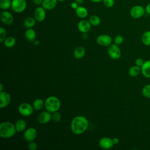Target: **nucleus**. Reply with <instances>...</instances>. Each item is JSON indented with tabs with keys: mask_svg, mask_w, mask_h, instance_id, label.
<instances>
[{
	"mask_svg": "<svg viewBox=\"0 0 150 150\" xmlns=\"http://www.w3.org/2000/svg\"><path fill=\"white\" fill-rule=\"evenodd\" d=\"M38 121L42 124L48 123L52 119V115L49 111H43L38 117Z\"/></svg>",
	"mask_w": 150,
	"mask_h": 150,
	"instance_id": "15",
	"label": "nucleus"
},
{
	"mask_svg": "<svg viewBox=\"0 0 150 150\" xmlns=\"http://www.w3.org/2000/svg\"><path fill=\"white\" fill-rule=\"evenodd\" d=\"M52 119L53 120V121H54L56 122H59L61 120V115H60V114L57 111H55L54 112H52Z\"/></svg>",
	"mask_w": 150,
	"mask_h": 150,
	"instance_id": "30",
	"label": "nucleus"
},
{
	"mask_svg": "<svg viewBox=\"0 0 150 150\" xmlns=\"http://www.w3.org/2000/svg\"><path fill=\"white\" fill-rule=\"evenodd\" d=\"M145 12L147 13L148 14L150 15V3L147 4L145 8Z\"/></svg>",
	"mask_w": 150,
	"mask_h": 150,
	"instance_id": "38",
	"label": "nucleus"
},
{
	"mask_svg": "<svg viewBox=\"0 0 150 150\" xmlns=\"http://www.w3.org/2000/svg\"><path fill=\"white\" fill-rule=\"evenodd\" d=\"M104 5L108 8L112 7L114 5V0H103Z\"/></svg>",
	"mask_w": 150,
	"mask_h": 150,
	"instance_id": "33",
	"label": "nucleus"
},
{
	"mask_svg": "<svg viewBox=\"0 0 150 150\" xmlns=\"http://www.w3.org/2000/svg\"><path fill=\"white\" fill-rule=\"evenodd\" d=\"M141 41L145 46H150V30L145 31L141 36Z\"/></svg>",
	"mask_w": 150,
	"mask_h": 150,
	"instance_id": "25",
	"label": "nucleus"
},
{
	"mask_svg": "<svg viewBox=\"0 0 150 150\" xmlns=\"http://www.w3.org/2000/svg\"><path fill=\"white\" fill-rule=\"evenodd\" d=\"M45 106V102L41 98H36L33 102V108L36 110H40Z\"/></svg>",
	"mask_w": 150,
	"mask_h": 150,
	"instance_id": "24",
	"label": "nucleus"
},
{
	"mask_svg": "<svg viewBox=\"0 0 150 150\" xmlns=\"http://www.w3.org/2000/svg\"><path fill=\"white\" fill-rule=\"evenodd\" d=\"M61 107L60 100L55 96H49L45 101V107L50 112L57 111Z\"/></svg>",
	"mask_w": 150,
	"mask_h": 150,
	"instance_id": "3",
	"label": "nucleus"
},
{
	"mask_svg": "<svg viewBox=\"0 0 150 150\" xmlns=\"http://www.w3.org/2000/svg\"><path fill=\"white\" fill-rule=\"evenodd\" d=\"M28 148L30 150H36L38 148V144L33 141H30L28 144Z\"/></svg>",
	"mask_w": 150,
	"mask_h": 150,
	"instance_id": "34",
	"label": "nucleus"
},
{
	"mask_svg": "<svg viewBox=\"0 0 150 150\" xmlns=\"http://www.w3.org/2000/svg\"><path fill=\"white\" fill-rule=\"evenodd\" d=\"M27 6L26 0H12L11 8L13 12L21 13L23 12Z\"/></svg>",
	"mask_w": 150,
	"mask_h": 150,
	"instance_id": "4",
	"label": "nucleus"
},
{
	"mask_svg": "<svg viewBox=\"0 0 150 150\" xmlns=\"http://www.w3.org/2000/svg\"><path fill=\"white\" fill-rule=\"evenodd\" d=\"M91 25L90 22L86 19L80 21L77 24L78 30L81 33H87L91 29Z\"/></svg>",
	"mask_w": 150,
	"mask_h": 150,
	"instance_id": "14",
	"label": "nucleus"
},
{
	"mask_svg": "<svg viewBox=\"0 0 150 150\" xmlns=\"http://www.w3.org/2000/svg\"><path fill=\"white\" fill-rule=\"evenodd\" d=\"M88 125V121L85 117L78 115L74 117L71 120L70 128L73 134L80 135L87 130Z\"/></svg>",
	"mask_w": 150,
	"mask_h": 150,
	"instance_id": "1",
	"label": "nucleus"
},
{
	"mask_svg": "<svg viewBox=\"0 0 150 150\" xmlns=\"http://www.w3.org/2000/svg\"><path fill=\"white\" fill-rule=\"evenodd\" d=\"M88 21L90 22L91 26H98L101 23V19L100 17L97 15H93L90 16Z\"/></svg>",
	"mask_w": 150,
	"mask_h": 150,
	"instance_id": "27",
	"label": "nucleus"
},
{
	"mask_svg": "<svg viewBox=\"0 0 150 150\" xmlns=\"http://www.w3.org/2000/svg\"><path fill=\"white\" fill-rule=\"evenodd\" d=\"M112 141H113V143H114V145L118 144L119 143V139L117 137H115L112 139Z\"/></svg>",
	"mask_w": 150,
	"mask_h": 150,
	"instance_id": "39",
	"label": "nucleus"
},
{
	"mask_svg": "<svg viewBox=\"0 0 150 150\" xmlns=\"http://www.w3.org/2000/svg\"><path fill=\"white\" fill-rule=\"evenodd\" d=\"M0 100H1V103H0V107L1 108H5L7 107L11 100V97L10 94L6 92V91H0Z\"/></svg>",
	"mask_w": 150,
	"mask_h": 150,
	"instance_id": "12",
	"label": "nucleus"
},
{
	"mask_svg": "<svg viewBox=\"0 0 150 150\" xmlns=\"http://www.w3.org/2000/svg\"><path fill=\"white\" fill-rule=\"evenodd\" d=\"M36 21V20L35 19V18H33L32 16H29V17H27L23 21V25L27 29L32 28L35 25Z\"/></svg>",
	"mask_w": 150,
	"mask_h": 150,
	"instance_id": "23",
	"label": "nucleus"
},
{
	"mask_svg": "<svg viewBox=\"0 0 150 150\" xmlns=\"http://www.w3.org/2000/svg\"><path fill=\"white\" fill-rule=\"evenodd\" d=\"M37 134L38 133L36 129L33 127H30L25 130L23 134V137L26 141L29 142L34 141L36 139Z\"/></svg>",
	"mask_w": 150,
	"mask_h": 150,
	"instance_id": "10",
	"label": "nucleus"
},
{
	"mask_svg": "<svg viewBox=\"0 0 150 150\" xmlns=\"http://www.w3.org/2000/svg\"><path fill=\"white\" fill-rule=\"evenodd\" d=\"M85 53H86L85 49L82 46H78L74 49L73 52V56L76 59H80L84 56Z\"/></svg>",
	"mask_w": 150,
	"mask_h": 150,
	"instance_id": "20",
	"label": "nucleus"
},
{
	"mask_svg": "<svg viewBox=\"0 0 150 150\" xmlns=\"http://www.w3.org/2000/svg\"><path fill=\"white\" fill-rule=\"evenodd\" d=\"M11 0H0V8L2 10H6L11 7Z\"/></svg>",
	"mask_w": 150,
	"mask_h": 150,
	"instance_id": "28",
	"label": "nucleus"
},
{
	"mask_svg": "<svg viewBox=\"0 0 150 150\" xmlns=\"http://www.w3.org/2000/svg\"><path fill=\"white\" fill-rule=\"evenodd\" d=\"M144 62L145 61L142 58H138L135 60V65L141 67L143 65Z\"/></svg>",
	"mask_w": 150,
	"mask_h": 150,
	"instance_id": "35",
	"label": "nucleus"
},
{
	"mask_svg": "<svg viewBox=\"0 0 150 150\" xmlns=\"http://www.w3.org/2000/svg\"><path fill=\"white\" fill-rule=\"evenodd\" d=\"M114 43H115L116 45H121L124 42V38L122 35H118L114 38Z\"/></svg>",
	"mask_w": 150,
	"mask_h": 150,
	"instance_id": "32",
	"label": "nucleus"
},
{
	"mask_svg": "<svg viewBox=\"0 0 150 150\" xmlns=\"http://www.w3.org/2000/svg\"><path fill=\"white\" fill-rule=\"evenodd\" d=\"M4 45L8 48H11L13 47L16 43V39L13 36H9L6 38L4 40Z\"/></svg>",
	"mask_w": 150,
	"mask_h": 150,
	"instance_id": "26",
	"label": "nucleus"
},
{
	"mask_svg": "<svg viewBox=\"0 0 150 150\" xmlns=\"http://www.w3.org/2000/svg\"><path fill=\"white\" fill-rule=\"evenodd\" d=\"M46 16V9L42 6L37 7L34 11V18L38 22H42Z\"/></svg>",
	"mask_w": 150,
	"mask_h": 150,
	"instance_id": "11",
	"label": "nucleus"
},
{
	"mask_svg": "<svg viewBox=\"0 0 150 150\" xmlns=\"http://www.w3.org/2000/svg\"><path fill=\"white\" fill-rule=\"evenodd\" d=\"M90 1L93 3H98V2H100L101 1H103V0H90Z\"/></svg>",
	"mask_w": 150,
	"mask_h": 150,
	"instance_id": "41",
	"label": "nucleus"
},
{
	"mask_svg": "<svg viewBox=\"0 0 150 150\" xmlns=\"http://www.w3.org/2000/svg\"><path fill=\"white\" fill-rule=\"evenodd\" d=\"M6 32L4 28L1 27L0 28V42H3L5 39L6 38Z\"/></svg>",
	"mask_w": 150,
	"mask_h": 150,
	"instance_id": "31",
	"label": "nucleus"
},
{
	"mask_svg": "<svg viewBox=\"0 0 150 150\" xmlns=\"http://www.w3.org/2000/svg\"><path fill=\"white\" fill-rule=\"evenodd\" d=\"M141 69L142 74L145 77L150 79V60L145 61Z\"/></svg>",
	"mask_w": 150,
	"mask_h": 150,
	"instance_id": "16",
	"label": "nucleus"
},
{
	"mask_svg": "<svg viewBox=\"0 0 150 150\" xmlns=\"http://www.w3.org/2000/svg\"><path fill=\"white\" fill-rule=\"evenodd\" d=\"M74 1L76 2H77L79 5H81L83 4L84 2V0H74Z\"/></svg>",
	"mask_w": 150,
	"mask_h": 150,
	"instance_id": "40",
	"label": "nucleus"
},
{
	"mask_svg": "<svg viewBox=\"0 0 150 150\" xmlns=\"http://www.w3.org/2000/svg\"><path fill=\"white\" fill-rule=\"evenodd\" d=\"M15 125L9 121L2 122L0 124V137L2 138H9L16 132Z\"/></svg>",
	"mask_w": 150,
	"mask_h": 150,
	"instance_id": "2",
	"label": "nucleus"
},
{
	"mask_svg": "<svg viewBox=\"0 0 150 150\" xmlns=\"http://www.w3.org/2000/svg\"><path fill=\"white\" fill-rule=\"evenodd\" d=\"M32 2L35 5H42L43 2V0H32Z\"/></svg>",
	"mask_w": 150,
	"mask_h": 150,
	"instance_id": "37",
	"label": "nucleus"
},
{
	"mask_svg": "<svg viewBox=\"0 0 150 150\" xmlns=\"http://www.w3.org/2000/svg\"><path fill=\"white\" fill-rule=\"evenodd\" d=\"M33 42L35 45H38L39 44V40H35Z\"/></svg>",
	"mask_w": 150,
	"mask_h": 150,
	"instance_id": "42",
	"label": "nucleus"
},
{
	"mask_svg": "<svg viewBox=\"0 0 150 150\" xmlns=\"http://www.w3.org/2000/svg\"><path fill=\"white\" fill-rule=\"evenodd\" d=\"M76 13L79 18L84 19L87 16L88 11L84 6L79 5L76 9Z\"/></svg>",
	"mask_w": 150,
	"mask_h": 150,
	"instance_id": "18",
	"label": "nucleus"
},
{
	"mask_svg": "<svg viewBox=\"0 0 150 150\" xmlns=\"http://www.w3.org/2000/svg\"><path fill=\"white\" fill-rule=\"evenodd\" d=\"M141 73V69L140 67L135 65L129 68L128 70V74L129 76L134 77L138 76Z\"/></svg>",
	"mask_w": 150,
	"mask_h": 150,
	"instance_id": "22",
	"label": "nucleus"
},
{
	"mask_svg": "<svg viewBox=\"0 0 150 150\" xmlns=\"http://www.w3.org/2000/svg\"><path fill=\"white\" fill-rule=\"evenodd\" d=\"M79 6V5L77 2H76L75 1L73 2L71 4V8L73 9H75V10L78 8Z\"/></svg>",
	"mask_w": 150,
	"mask_h": 150,
	"instance_id": "36",
	"label": "nucleus"
},
{
	"mask_svg": "<svg viewBox=\"0 0 150 150\" xmlns=\"http://www.w3.org/2000/svg\"><path fill=\"white\" fill-rule=\"evenodd\" d=\"M142 94L145 97L150 98V84H146L143 87L142 89Z\"/></svg>",
	"mask_w": 150,
	"mask_h": 150,
	"instance_id": "29",
	"label": "nucleus"
},
{
	"mask_svg": "<svg viewBox=\"0 0 150 150\" xmlns=\"http://www.w3.org/2000/svg\"><path fill=\"white\" fill-rule=\"evenodd\" d=\"M15 125L16 131L19 132H21L25 129L26 127V124L25 120L22 119H19L15 122Z\"/></svg>",
	"mask_w": 150,
	"mask_h": 150,
	"instance_id": "21",
	"label": "nucleus"
},
{
	"mask_svg": "<svg viewBox=\"0 0 150 150\" xmlns=\"http://www.w3.org/2000/svg\"><path fill=\"white\" fill-rule=\"evenodd\" d=\"M99 146L104 149H109L112 148L114 146V143L112 139L108 137L101 138L98 142Z\"/></svg>",
	"mask_w": 150,
	"mask_h": 150,
	"instance_id": "13",
	"label": "nucleus"
},
{
	"mask_svg": "<svg viewBox=\"0 0 150 150\" xmlns=\"http://www.w3.org/2000/svg\"><path fill=\"white\" fill-rule=\"evenodd\" d=\"M57 4V0H43L42 6L46 10L53 9Z\"/></svg>",
	"mask_w": 150,
	"mask_h": 150,
	"instance_id": "17",
	"label": "nucleus"
},
{
	"mask_svg": "<svg viewBox=\"0 0 150 150\" xmlns=\"http://www.w3.org/2000/svg\"><path fill=\"white\" fill-rule=\"evenodd\" d=\"M0 91H2V90H3V84H2V83H1L0 84Z\"/></svg>",
	"mask_w": 150,
	"mask_h": 150,
	"instance_id": "43",
	"label": "nucleus"
},
{
	"mask_svg": "<svg viewBox=\"0 0 150 150\" xmlns=\"http://www.w3.org/2000/svg\"><path fill=\"white\" fill-rule=\"evenodd\" d=\"M0 18L2 22L6 25H10L13 22V16L12 14L5 10L1 13Z\"/></svg>",
	"mask_w": 150,
	"mask_h": 150,
	"instance_id": "9",
	"label": "nucleus"
},
{
	"mask_svg": "<svg viewBox=\"0 0 150 150\" xmlns=\"http://www.w3.org/2000/svg\"><path fill=\"white\" fill-rule=\"evenodd\" d=\"M33 107L28 103H23L18 107V111L21 115L25 117H29L33 112Z\"/></svg>",
	"mask_w": 150,
	"mask_h": 150,
	"instance_id": "5",
	"label": "nucleus"
},
{
	"mask_svg": "<svg viewBox=\"0 0 150 150\" xmlns=\"http://www.w3.org/2000/svg\"><path fill=\"white\" fill-rule=\"evenodd\" d=\"M25 36L28 41L33 42L36 36V32L32 28H28L25 32Z\"/></svg>",
	"mask_w": 150,
	"mask_h": 150,
	"instance_id": "19",
	"label": "nucleus"
},
{
	"mask_svg": "<svg viewBox=\"0 0 150 150\" xmlns=\"http://www.w3.org/2000/svg\"><path fill=\"white\" fill-rule=\"evenodd\" d=\"M96 42L99 45L103 46H109L111 44L112 38L108 35L103 34L97 37Z\"/></svg>",
	"mask_w": 150,
	"mask_h": 150,
	"instance_id": "8",
	"label": "nucleus"
},
{
	"mask_svg": "<svg viewBox=\"0 0 150 150\" xmlns=\"http://www.w3.org/2000/svg\"><path fill=\"white\" fill-rule=\"evenodd\" d=\"M107 52L109 56L114 60H117L120 59L121 55V50L118 47V46L115 43H114V44L111 43L108 46L107 49Z\"/></svg>",
	"mask_w": 150,
	"mask_h": 150,
	"instance_id": "6",
	"label": "nucleus"
},
{
	"mask_svg": "<svg viewBox=\"0 0 150 150\" xmlns=\"http://www.w3.org/2000/svg\"><path fill=\"white\" fill-rule=\"evenodd\" d=\"M145 13V8L141 5H135L130 10L131 16L134 19H139L144 16Z\"/></svg>",
	"mask_w": 150,
	"mask_h": 150,
	"instance_id": "7",
	"label": "nucleus"
},
{
	"mask_svg": "<svg viewBox=\"0 0 150 150\" xmlns=\"http://www.w3.org/2000/svg\"><path fill=\"white\" fill-rule=\"evenodd\" d=\"M65 0H57V1H59V2H63V1H64Z\"/></svg>",
	"mask_w": 150,
	"mask_h": 150,
	"instance_id": "44",
	"label": "nucleus"
}]
</instances>
